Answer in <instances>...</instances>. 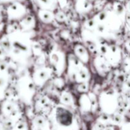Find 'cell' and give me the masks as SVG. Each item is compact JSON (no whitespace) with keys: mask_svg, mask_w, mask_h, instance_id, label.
<instances>
[{"mask_svg":"<svg viewBox=\"0 0 130 130\" xmlns=\"http://www.w3.org/2000/svg\"><path fill=\"white\" fill-rule=\"evenodd\" d=\"M129 9H130V6H129Z\"/></svg>","mask_w":130,"mask_h":130,"instance_id":"6da1fadb","label":"cell"}]
</instances>
